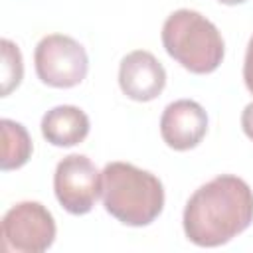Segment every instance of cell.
Listing matches in <instances>:
<instances>
[{
	"label": "cell",
	"mask_w": 253,
	"mask_h": 253,
	"mask_svg": "<svg viewBox=\"0 0 253 253\" xmlns=\"http://www.w3.org/2000/svg\"><path fill=\"white\" fill-rule=\"evenodd\" d=\"M253 221V190L237 176L221 174L200 186L186 202V237L200 247H219Z\"/></svg>",
	"instance_id": "1"
},
{
	"label": "cell",
	"mask_w": 253,
	"mask_h": 253,
	"mask_svg": "<svg viewBox=\"0 0 253 253\" xmlns=\"http://www.w3.org/2000/svg\"><path fill=\"white\" fill-rule=\"evenodd\" d=\"M101 196L107 213L130 227L152 223L164 208L162 182L128 162H109L103 168Z\"/></svg>",
	"instance_id": "2"
},
{
	"label": "cell",
	"mask_w": 253,
	"mask_h": 253,
	"mask_svg": "<svg viewBox=\"0 0 253 253\" xmlns=\"http://www.w3.org/2000/svg\"><path fill=\"white\" fill-rule=\"evenodd\" d=\"M166 53L184 69L206 75L219 67L225 45L219 30L196 10H176L162 26Z\"/></svg>",
	"instance_id": "3"
},
{
	"label": "cell",
	"mask_w": 253,
	"mask_h": 253,
	"mask_svg": "<svg viewBox=\"0 0 253 253\" xmlns=\"http://www.w3.org/2000/svg\"><path fill=\"white\" fill-rule=\"evenodd\" d=\"M34 63L40 81L57 89L79 85L89 71L85 47L65 34L42 38L34 51Z\"/></svg>",
	"instance_id": "4"
},
{
	"label": "cell",
	"mask_w": 253,
	"mask_h": 253,
	"mask_svg": "<svg viewBox=\"0 0 253 253\" xmlns=\"http://www.w3.org/2000/svg\"><path fill=\"white\" fill-rule=\"evenodd\" d=\"M55 239V221L40 202H20L2 217V241L18 253H42Z\"/></svg>",
	"instance_id": "5"
},
{
	"label": "cell",
	"mask_w": 253,
	"mask_h": 253,
	"mask_svg": "<svg viewBox=\"0 0 253 253\" xmlns=\"http://www.w3.org/2000/svg\"><path fill=\"white\" fill-rule=\"evenodd\" d=\"M53 192L65 211L89 213L101 194V172L87 156L69 154L55 166Z\"/></svg>",
	"instance_id": "6"
},
{
	"label": "cell",
	"mask_w": 253,
	"mask_h": 253,
	"mask_svg": "<svg viewBox=\"0 0 253 253\" xmlns=\"http://www.w3.org/2000/svg\"><path fill=\"white\" fill-rule=\"evenodd\" d=\"M208 132V115L192 99H178L166 105L160 117L162 140L174 150H190L202 142Z\"/></svg>",
	"instance_id": "7"
},
{
	"label": "cell",
	"mask_w": 253,
	"mask_h": 253,
	"mask_svg": "<svg viewBox=\"0 0 253 253\" xmlns=\"http://www.w3.org/2000/svg\"><path fill=\"white\" fill-rule=\"evenodd\" d=\"M121 91L132 101H152L166 85V71L162 63L144 49H134L126 53L119 67Z\"/></svg>",
	"instance_id": "8"
},
{
	"label": "cell",
	"mask_w": 253,
	"mask_h": 253,
	"mask_svg": "<svg viewBox=\"0 0 253 253\" xmlns=\"http://www.w3.org/2000/svg\"><path fill=\"white\" fill-rule=\"evenodd\" d=\"M42 134L53 146H75L89 134V117L73 105L53 107L42 119Z\"/></svg>",
	"instance_id": "9"
},
{
	"label": "cell",
	"mask_w": 253,
	"mask_h": 253,
	"mask_svg": "<svg viewBox=\"0 0 253 253\" xmlns=\"http://www.w3.org/2000/svg\"><path fill=\"white\" fill-rule=\"evenodd\" d=\"M2 170H16L32 156V138L24 125L2 119Z\"/></svg>",
	"instance_id": "10"
},
{
	"label": "cell",
	"mask_w": 253,
	"mask_h": 253,
	"mask_svg": "<svg viewBox=\"0 0 253 253\" xmlns=\"http://www.w3.org/2000/svg\"><path fill=\"white\" fill-rule=\"evenodd\" d=\"M2 95H10L24 77V63L18 45L10 40H2Z\"/></svg>",
	"instance_id": "11"
},
{
	"label": "cell",
	"mask_w": 253,
	"mask_h": 253,
	"mask_svg": "<svg viewBox=\"0 0 253 253\" xmlns=\"http://www.w3.org/2000/svg\"><path fill=\"white\" fill-rule=\"evenodd\" d=\"M243 81L249 89V93L253 95V36L247 43V51H245V61H243Z\"/></svg>",
	"instance_id": "12"
},
{
	"label": "cell",
	"mask_w": 253,
	"mask_h": 253,
	"mask_svg": "<svg viewBox=\"0 0 253 253\" xmlns=\"http://www.w3.org/2000/svg\"><path fill=\"white\" fill-rule=\"evenodd\" d=\"M241 126H243V132L247 134V138L253 140V103H249L243 113H241Z\"/></svg>",
	"instance_id": "13"
},
{
	"label": "cell",
	"mask_w": 253,
	"mask_h": 253,
	"mask_svg": "<svg viewBox=\"0 0 253 253\" xmlns=\"http://www.w3.org/2000/svg\"><path fill=\"white\" fill-rule=\"evenodd\" d=\"M217 2L227 4V6H235V4H243V2H247V0H217Z\"/></svg>",
	"instance_id": "14"
}]
</instances>
